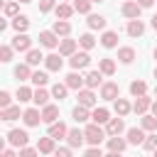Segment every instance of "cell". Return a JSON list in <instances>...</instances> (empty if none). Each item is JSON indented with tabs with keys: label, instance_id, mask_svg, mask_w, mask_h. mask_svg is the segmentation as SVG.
Masks as SVG:
<instances>
[{
	"label": "cell",
	"instance_id": "20",
	"mask_svg": "<svg viewBox=\"0 0 157 157\" xmlns=\"http://www.w3.org/2000/svg\"><path fill=\"white\" fill-rule=\"evenodd\" d=\"M59 54L61 56H74L76 54V39H61L59 42Z\"/></svg>",
	"mask_w": 157,
	"mask_h": 157
},
{
	"label": "cell",
	"instance_id": "38",
	"mask_svg": "<svg viewBox=\"0 0 157 157\" xmlns=\"http://www.w3.org/2000/svg\"><path fill=\"white\" fill-rule=\"evenodd\" d=\"M78 44L88 52V49H93V47H96V37H93L91 32H86V34H81V37H78Z\"/></svg>",
	"mask_w": 157,
	"mask_h": 157
},
{
	"label": "cell",
	"instance_id": "6",
	"mask_svg": "<svg viewBox=\"0 0 157 157\" xmlns=\"http://www.w3.org/2000/svg\"><path fill=\"white\" fill-rule=\"evenodd\" d=\"M12 49H15V52H29V49H32V39H29L25 32H17L15 39H12Z\"/></svg>",
	"mask_w": 157,
	"mask_h": 157
},
{
	"label": "cell",
	"instance_id": "50",
	"mask_svg": "<svg viewBox=\"0 0 157 157\" xmlns=\"http://www.w3.org/2000/svg\"><path fill=\"white\" fill-rule=\"evenodd\" d=\"M83 157H105V155H103L98 147H91V150H86V155H83Z\"/></svg>",
	"mask_w": 157,
	"mask_h": 157
},
{
	"label": "cell",
	"instance_id": "23",
	"mask_svg": "<svg viewBox=\"0 0 157 157\" xmlns=\"http://www.w3.org/2000/svg\"><path fill=\"white\" fill-rule=\"evenodd\" d=\"M140 128L142 130H147V132H157V115H142L140 118Z\"/></svg>",
	"mask_w": 157,
	"mask_h": 157
},
{
	"label": "cell",
	"instance_id": "53",
	"mask_svg": "<svg viewBox=\"0 0 157 157\" xmlns=\"http://www.w3.org/2000/svg\"><path fill=\"white\" fill-rule=\"evenodd\" d=\"M2 157H17V155H15L12 150H5V152H2Z\"/></svg>",
	"mask_w": 157,
	"mask_h": 157
},
{
	"label": "cell",
	"instance_id": "36",
	"mask_svg": "<svg viewBox=\"0 0 157 157\" xmlns=\"http://www.w3.org/2000/svg\"><path fill=\"white\" fill-rule=\"evenodd\" d=\"M130 93H132L135 98H137V96H145V93H147V83H145V81H140V78H137V81H132V83H130Z\"/></svg>",
	"mask_w": 157,
	"mask_h": 157
},
{
	"label": "cell",
	"instance_id": "10",
	"mask_svg": "<svg viewBox=\"0 0 157 157\" xmlns=\"http://www.w3.org/2000/svg\"><path fill=\"white\" fill-rule=\"evenodd\" d=\"M150 108H152V98H150L147 93H145V96H137V98H135V105H132V110H135L137 115H145V113H147Z\"/></svg>",
	"mask_w": 157,
	"mask_h": 157
},
{
	"label": "cell",
	"instance_id": "43",
	"mask_svg": "<svg viewBox=\"0 0 157 157\" xmlns=\"http://www.w3.org/2000/svg\"><path fill=\"white\" fill-rule=\"evenodd\" d=\"M47 81H49V76H47L44 71H34V74H32V83H34L37 88H39V86H44Z\"/></svg>",
	"mask_w": 157,
	"mask_h": 157
},
{
	"label": "cell",
	"instance_id": "1",
	"mask_svg": "<svg viewBox=\"0 0 157 157\" xmlns=\"http://www.w3.org/2000/svg\"><path fill=\"white\" fill-rule=\"evenodd\" d=\"M83 135H86V142L91 145V147H98L101 142H103V137L108 135L98 123H91V125H86V130H83Z\"/></svg>",
	"mask_w": 157,
	"mask_h": 157
},
{
	"label": "cell",
	"instance_id": "25",
	"mask_svg": "<svg viewBox=\"0 0 157 157\" xmlns=\"http://www.w3.org/2000/svg\"><path fill=\"white\" fill-rule=\"evenodd\" d=\"M128 34H130V37H142V34H145L142 20H130V22H128Z\"/></svg>",
	"mask_w": 157,
	"mask_h": 157
},
{
	"label": "cell",
	"instance_id": "30",
	"mask_svg": "<svg viewBox=\"0 0 157 157\" xmlns=\"http://www.w3.org/2000/svg\"><path fill=\"white\" fill-rule=\"evenodd\" d=\"M32 74H34V71H29V64H17V66H15V76H17L20 81H32Z\"/></svg>",
	"mask_w": 157,
	"mask_h": 157
},
{
	"label": "cell",
	"instance_id": "5",
	"mask_svg": "<svg viewBox=\"0 0 157 157\" xmlns=\"http://www.w3.org/2000/svg\"><path fill=\"white\" fill-rule=\"evenodd\" d=\"M101 98H105V101H115V98H120V88H118V83H115V81H105V83L101 86Z\"/></svg>",
	"mask_w": 157,
	"mask_h": 157
},
{
	"label": "cell",
	"instance_id": "13",
	"mask_svg": "<svg viewBox=\"0 0 157 157\" xmlns=\"http://www.w3.org/2000/svg\"><path fill=\"white\" fill-rule=\"evenodd\" d=\"M44 66H47V71H61V66H64L61 54H49V56H44Z\"/></svg>",
	"mask_w": 157,
	"mask_h": 157
},
{
	"label": "cell",
	"instance_id": "49",
	"mask_svg": "<svg viewBox=\"0 0 157 157\" xmlns=\"http://www.w3.org/2000/svg\"><path fill=\"white\" fill-rule=\"evenodd\" d=\"M10 101H12V98H10V93H7V91H0V108H7V105H10Z\"/></svg>",
	"mask_w": 157,
	"mask_h": 157
},
{
	"label": "cell",
	"instance_id": "39",
	"mask_svg": "<svg viewBox=\"0 0 157 157\" xmlns=\"http://www.w3.org/2000/svg\"><path fill=\"white\" fill-rule=\"evenodd\" d=\"M66 93H69V86H66V83H54V86H52V96H54V98L64 101Z\"/></svg>",
	"mask_w": 157,
	"mask_h": 157
},
{
	"label": "cell",
	"instance_id": "7",
	"mask_svg": "<svg viewBox=\"0 0 157 157\" xmlns=\"http://www.w3.org/2000/svg\"><path fill=\"white\" fill-rule=\"evenodd\" d=\"M69 64H71L74 71H76V69H86V66L91 64V56H88V52H76L74 56H69Z\"/></svg>",
	"mask_w": 157,
	"mask_h": 157
},
{
	"label": "cell",
	"instance_id": "24",
	"mask_svg": "<svg viewBox=\"0 0 157 157\" xmlns=\"http://www.w3.org/2000/svg\"><path fill=\"white\" fill-rule=\"evenodd\" d=\"M74 12H76V10H74V5H69V2H59V5H56V20H69Z\"/></svg>",
	"mask_w": 157,
	"mask_h": 157
},
{
	"label": "cell",
	"instance_id": "16",
	"mask_svg": "<svg viewBox=\"0 0 157 157\" xmlns=\"http://www.w3.org/2000/svg\"><path fill=\"white\" fill-rule=\"evenodd\" d=\"M47 135H52L54 140H61V137H66V135H69V128H66L61 120H56V123H52V125H49V132H47Z\"/></svg>",
	"mask_w": 157,
	"mask_h": 157
},
{
	"label": "cell",
	"instance_id": "29",
	"mask_svg": "<svg viewBox=\"0 0 157 157\" xmlns=\"http://www.w3.org/2000/svg\"><path fill=\"white\" fill-rule=\"evenodd\" d=\"M101 44H103L105 49L118 47V34H115V32H110V29H108V32H103V34H101Z\"/></svg>",
	"mask_w": 157,
	"mask_h": 157
},
{
	"label": "cell",
	"instance_id": "57",
	"mask_svg": "<svg viewBox=\"0 0 157 157\" xmlns=\"http://www.w3.org/2000/svg\"><path fill=\"white\" fill-rule=\"evenodd\" d=\"M17 2H32V0H17Z\"/></svg>",
	"mask_w": 157,
	"mask_h": 157
},
{
	"label": "cell",
	"instance_id": "18",
	"mask_svg": "<svg viewBox=\"0 0 157 157\" xmlns=\"http://www.w3.org/2000/svg\"><path fill=\"white\" fill-rule=\"evenodd\" d=\"M83 140H86V135H83V130H78V128L69 130V135H66L69 147H81V145H83Z\"/></svg>",
	"mask_w": 157,
	"mask_h": 157
},
{
	"label": "cell",
	"instance_id": "54",
	"mask_svg": "<svg viewBox=\"0 0 157 157\" xmlns=\"http://www.w3.org/2000/svg\"><path fill=\"white\" fill-rule=\"evenodd\" d=\"M105 157H123V152H108Z\"/></svg>",
	"mask_w": 157,
	"mask_h": 157
},
{
	"label": "cell",
	"instance_id": "51",
	"mask_svg": "<svg viewBox=\"0 0 157 157\" xmlns=\"http://www.w3.org/2000/svg\"><path fill=\"white\" fill-rule=\"evenodd\" d=\"M54 155H56V157H71V147H59Z\"/></svg>",
	"mask_w": 157,
	"mask_h": 157
},
{
	"label": "cell",
	"instance_id": "8",
	"mask_svg": "<svg viewBox=\"0 0 157 157\" xmlns=\"http://www.w3.org/2000/svg\"><path fill=\"white\" fill-rule=\"evenodd\" d=\"M76 98H78V105H86V108H93V105H96V93H93V88H81V91H76Z\"/></svg>",
	"mask_w": 157,
	"mask_h": 157
},
{
	"label": "cell",
	"instance_id": "15",
	"mask_svg": "<svg viewBox=\"0 0 157 157\" xmlns=\"http://www.w3.org/2000/svg\"><path fill=\"white\" fill-rule=\"evenodd\" d=\"M125 130V123H123V118L118 115V118H110L108 123H105V132L108 135H120Z\"/></svg>",
	"mask_w": 157,
	"mask_h": 157
},
{
	"label": "cell",
	"instance_id": "62",
	"mask_svg": "<svg viewBox=\"0 0 157 157\" xmlns=\"http://www.w3.org/2000/svg\"><path fill=\"white\" fill-rule=\"evenodd\" d=\"M155 157H157V150H155Z\"/></svg>",
	"mask_w": 157,
	"mask_h": 157
},
{
	"label": "cell",
	"instance_id": "17",
	"mask_svg": "<svg viewBox=\"0 0 157 157\" xmlns=\"http://www.w3.org/2000/svg\"><path fill=\"white\" fill-rule=\"evenodd\" d=\"M145 137H147V135H145V130H142V128H130L125 140H128V145H142V142H145Z\"/></svg>",
	"mask_w": 157,
	"mask_h": 157
},
{
	"label": "cell",
	"instance_id": "44",
	"mask_svg": "<svg viewBox=\"0 0 157 157\" xmlns=\"http://www.w3.org/2000/svg\"><path fill=\"white\" fill-rule=\"evenodd\" d=\"M12 52H15V49H12V44H10V47H7V44H2V47H0V61H5V64H7V61L12 59Z\"/></svg>",
	"mask_w": 157,
	"mask_h": 157
},
{
	"label": "cell",
	"instance_id": "40",
	"mask_svg": "<svg viewBox=\"0 0 157 157\" xmlns=\"http://www.w3.org/2000/svg\"><path fill=\"white\" fill-rule=\"evenodd\" d=\"M34 98V91L32 88H27V86H20L17 88V101L20 103H27V101H32Z\"/></svg>",
	"mask_w": 157,
	"mask_h": 157
},
{
	"label": "cell",
	"instance_id": "46",
	"mask_svg": "<svg viewBox=\"0 0 157 157\" xmlns=\"http://www.w3.org/2000/svg\"><path fill=\"white\" fill-rule=\"evenodd\" d=\"M2 10H5V15H7V17H17L20 5H17V2H5V7H2Z\"/></svg>",
	"mask_w": 157,
	"mask_h": 157
},
{
	"label": "cell",
	"instance_id": "2",
	"mask_svg": "<svg viewBox=\"0 0 157 157\" xmlns=\"http://www.w3.org/2000/svg\"><path fill=\"white\" fill-rule=\"evenodd\" d=\"M7 142H10L12 147H27V142H29V135H27V130H20V128H15V130H10V132H7Z\"/></svg>",
	"mask_w": 157,
	"mask_h": 157
},
{
	"label": "cell",
	"instance_id": "9",
	"mask_svg": "<svg viewBox=\"0 0 157 157\" xmlns=\"http://www.w3.org/2000/svg\"><path fill=\"white\" fill-rule=\"evenodd\" d=\"M22 120H25L27 128H37V125L42 123V113H39L37 108H27V110L22 113Z\"/></svg>",
	"mask_w": 157,
	"mask_h": 157
},
{
	"label": "cell",
	"instance_id": "14",
	"mask_svg": "<svg viewBox=\"0 0 157 157\" xmlns=\"http://www.w3.org/2000/svg\"><path fill=\"white\" fill-rule=\"evenodd\" d=\"M69 88H74V91H81L83 86H86V78L81 76V74H76V71H71L69 76H66V81H64Z\"/></svg>",
	"mask_w": 157,
	"mask_h": 157
},
{
	"label": "cell",
	"instance_id": "31",
	"mask_svg": "<svg viewBox=\"0 0 157 157\" xmlns=\"http://www.w3.org/2000/svg\"><path fill=\"white\" fill-rule=\"evenodd\" d=\"M71 118H74L76 123H86V120L91 118V113H88V108H86V105H76V108L71 110Z\"/></svg>",
	"mask_w": 157,
	"mask_h": 157
},
{
	"label": "cell",
	"instance_id": "45",
	"mask_svg": "<svg viewBox=\"0 0 157 157\" xmlns=\"http://www.w3.org/2000/svg\"><path fill=\"white\" fill-rule=\"evenodd\" d=\"M142 147H145V150H150V152H155V150H157V135H155V132H152V135H147V137H145V142H142Z\"/></svg>",
	"mask_w": 157,
	"mask_h": 157
},
{
	"label": "cell",
	"instance_id": "4",
	"mask_svg": "<svg viewBox=\"0 0 157 157\" xmlns=\"http://www.w3.org/2000/svg\"><path fill=\"white\" fill-rule=\"evenodd\" d=\"M39 44L47 49H54V47H59V34L54 29H44V32H39Z\"/></svg>",
	"mask_w": 157,
	"mask_h": 157
},
{
	"label": "cell",
	"instance_id": "26",
	"mask_svg": "<svg viewBox=\"0 0 157 157\" xmlns=\"http://www.w3.org/2000/svg\"><path fill=\"white\" fill-rule=\"evenodd\" d=\"M118 61L132 64V61H135V49H132V47H120V49H118Z\"/></svg>",
	"mask_w": 157,
	"mask_h": 157
},
{
	"label": "cell",
	"instance_id": "28",
	"mask_svg": "<svg viewBox=\"0 0 157 157\" xmlns=\"http://www.w3.org/2000/svg\"><path fill=\"white\" fill-rule=\"evenodd\" d=\"M113 108H115V113H118L120 118H125V115L132 110V105H130L125 98H115V101H113Z\"/></svg>",
	"mask_w": 157,
	"mask_h": 157
},
{
	"label": "cell",
	"instance_id": "56",
	"mask_svg": "<svg viewBox=\"0 0 157 157\" xmlns=\"http://www.w3.org/2000/svg\"><path fill=\"white\" fill-rule=\"evenodd\" d=\"M152 115H157V101H152Z\"/></svg>",
	"mask_w": 157,
	"mask_h": 157
},
{
	"label": "cell",
	"instance_id": "21",
	"mask_svg": "<svg viewBox=\"0 0 157 157\" xmlns=\"http://www.w3.org/2000/svg\"><path fill=\"white\" fill-rule=\"evenodd\" d=\"M83 78H86V88H96V86H103V74H101V71H88Z\"/></svg>",
	"mask_w": 157,
	"mask_h": 157
},
{
	"label": "cell",
	"instance_id": "22",
	"mask_svg": "<svg viewBox=\"0 0 157 157\" xmlns=\"http://www.w3.org/2000/svg\"><path fill=\"white\" fill-rule=\"evenodd\" d=\"M91 120H93V123H98V125H105V123L110 120V113H108V108H93V113H91Z\"/></svg>",
	"mask_w": 157,
	"mask_h": 157
},
{
	"label": "cell",
	"instance_id": "55",
	"mask_svg": "<svg viewBox=\"0 0 157 157\" xmlns=\"http://www.w3.org/2000/svg\"><path fill=\"white\" fill-rule=\"evenodd\" d=\"M150 25H152V27L157 29V15H152V20H150Z\"/></svg>",
	"mask_w": 157,
	"mask_h": 157
},
{
	"label": "cell",
	"instance_id": "58",
	"mask_svg": "<svg viewBox=\"0 0 157 157\" xmlns=\"http://www.w3.org/2000/svg\"><path fill=\"white\" fill-rule=\"evenodd\" d=\"M91 2H103V0H91Z\"/></svg>",
	"mask_w": 157,
	"mask_h": 157
},
{
	"label": "cell",
	"instance_id": "3",
	"mask_svg": "<svg viewBox=\"0 0 157 157\" xmlns=\"http://www.w3.org/2000/svg\"><path fill=\"white\" fill-rule=\"evenodd\" d=\"M120 12H123L128 20H140L142 5H140L137 0H125V2H123V7H120Z\"/></svg>",
	"mask_w": 157,
	"mask_h": 157
},
{
	"label": "cell",
	"instance_id": "60",
	"mask_svg": "<svg viewBox=\"0 0 157 157\" xmlns=\"http://www.w3.org/2000/svg\"><path fill=\"white\" fill-rule=\"evenodd\" d=\"M155 78H157V69H155Z\"/></svg>",
	"mask_w": 157,
	"mask_h": 157
},
{
	"label": "cell",
	"instance_id": "47",
	"mask_svg": "<svg viewBox=\"0 0 157 157\" xmlns=\"http://www.w3.org/2000/svg\"><path fill=\"white\" fill-rule=\"evenodd\" d=\"M54 5H56V0H39V12L42 15L49 12V10H54Z\"/></svg>",
	"mask_w": 157,
	"mask_h": 157
},
{
	"label": "cell",
	"instance_id": "41",
	"mask_svg": "<svg viewBox=\"0 0 157 157\" xmlns=\"http://www.w3.org/2000/svg\"><path fill=\"white\" fill-rule=\"evenodd\" d=\"M39 61H44L42 52H39V49H29V52H27V64H29V66H37Z\"/></svg>",
	"mask_w": 157,
	"mask_h": 157
},
{
	"label": "cell",
	"instance_id": "59",
	"mask_svg": "<svg viewBox=\"0 0 157 157\" xmlns=\"http://www.w3.org/2000/svg\"><path fill=\"white\" fill-rule=\"evenodd\" d=\"M155 59H157V47H155Z\"/></svg>",
	"mask_w": 157,
	"mask_h": 157
},
{
	"label": "cell",
	"instance_id": "19",
	"mask_svg": "<svg viewBox=\"0 0 157 157\" xmlns=\"http://www.w3.org/2000/svg\"><path fill=\"white\" fill-rule=\"evenodd\" d=\"M128 147V140L125 137H120V135H110L108 137V150L110 152H123Z\"/></svg>",
	"mask_w": 157,
	"mask_h": 157
},
{
	"label": "cell",
	"instance_id": "37",
	"mask_svg": "<svg viewBox=\"0 0 157 157\" xmlns=\"http://www.w3.org/2000/svg\"><path fill=\"white\" fill-rule=\"evenodd\" d=\"M32 101H34L37 105H42V108H44V105L49 103V91H44V88L39 86V88L34 91V98H32Z\"/></svg>",
	"mask_w": 157,
	"mask_h": 157
},
{
	"label": "cell",
	"instance_id": "42",
	"mask_svg": "<svg viewBox=\"0 0 157 157\" xmlns=\"http://www.w3.org/2000/svg\"><path fill=\"white\" fill-rule=\"evenodd\" d=\"M91 0H74V10L76 12H81V15H86V12H91Z\"/></svg>",
	"mask_w": 157,
	"mask_h": 157
},
{
	"label": "cell",
	"instance_id": "35",
	"mask_svg": "<svg viewBox=\"0 0 157 157\" xmlns=\"http://www.w3.org/2000/svg\"><path fill=\"white\" fill-rule=\"evenodd\" d=\"M52 29H54V32H56V34H59V37H66V34H69V32H71V25H69V22H66V20H56V22H54V27H52Z\"/></svg>",
	"mask_w": 157,
	"mask_h": 157
},
{
	"label": "cell",
	"instance_id": "48",
	"mask_svg": "<svg viewBox=\"0 0 157 157\" xmlns=\"http://www.w3.org/2000/svg\"><path fill=\"white\" fill-rule=\"evenodd\" d=\"M20 157H39V150H32V147H20Z\"/></svg>",
	"mask_w": 157,
	"mask_h": 157
},
{
	"label": "cell",
	"instance_id": "33",
	"mask_svg": "<svg viewBox=\"0 0 157 157\" xmlns=\"http://www.w3.org/2000/svg\"><path fill=\"white\" fill-rule=\"evenodd\" d=\"M88 27L91 29H105V17L103 15H88Z\"/></svg>",
	"mask_w": 157,
	"mask_h": 157
},
{
	"label": "cell",
	"instance_id": "32",
	"mask_svg": "<svg viewBox=\"0 0 157 157\" xmlns=\"http://www.w3.org/2000/svg\"><path fill=\"white\" fill-rule=\"evenodd\" d=\"M0 118L2 120H17L20 118V105H7V108H2V113H0Z\"/></svg>",
	"mask_w": 157,
	"mask_h": 157
},
{
	"label": "cell",
	"instance_id": "34",
	"mask_svg": "<svg viewBox=\"0 0 157 157\" xmlns=\"http://www.w3.org/2000/svg\"><path fill=\"white\" fill-rule=\"evenodd\" d=\"M12 27H15V32H27L29 20H27L25 15H17V17H12Z\"/></svg>",
	"mask_w": 157,
	"mask_h": 157
},
{
	"label": "cell",
	"instance_id": "61",
	"mask_svg": "<svg viewBox=\"0 0 157 157\" xmlns=\"http://www.w3.org/2000/svg\"><path fill=\"white\" fill-rule=\"evenodd\" d=\"M155 96H157V86H155Z\"/></svg>",
	"mask_w": 157,
	"mask_h": 157
},
{
	"label": "cell",
	"instance_id": "12",
	"mask_svg": "<svg viewBox=\"0 0 157 157\" xmlns=\"http://www.w3.org/2000/svg\"><path fill=\"white\" fill-rule=\"evenodd\" d=\"M56 140L52 137V135H47V137H39V142H37V150L42 152V155H52V152H56V145H54Z\"/></svg>",
	"mask_w": 157,
	"mask_h": 157
},
{
	"label": "cell",
	"instance_id": "27",
	"mask_svg": "<svg viewBox=\"0 0 157 157\" xmlns=\"http://www.w3.org/2000/svg\"><path fill=\"white\" fill-rule=\"evenodd\" d=\"M98 71H101L103 76H113V74H115V61L108 59V56L101 59V61H98Z\"/></svg>",
	"mask_w": 157,
	"mask_h": 157
},
{
	"label": "cell",
	"instance_id": "11",
	"mask_svg": "<svg viewBox=\"0 0 157 157\" xmlns=\"http://www.w3.org/2000/svg\"><path fill=\"white\" fill-rule=\"evenodd\" d=\"M56 118H59V105H52V103H47V105L42 108V123L52 125V123H56Z\"/></svg>",
	"mask_w": 157,
	"mask_h": 157
},
{
	"label": "cell",
	"instance_id": "52",
	"mask_svg": "<svg viewBox=\"0 0 157 157\" xmlns=\"http://www.w3.org/2000/svg\"><path fill=\"white\" fill-rule=\"evenodd\" d=\"M137 2H140V5H142V7H150V5H152V2H155V0H137Z\"/></svg>",
	"mask_w": 157,
	"mask_h": 157
}]
</instances>
